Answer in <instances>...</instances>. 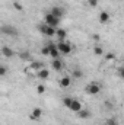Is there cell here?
<instances>
[{"label": "cell", "instance_id": "cell-1", "mask_svg": "<svg viewBox=\"0 0 124 125\" xmlns=\"http://www.w3.org/2000/svg\"><path fill=\"white\" fill-rule=\"evenodd\" d=\"M0 32L3 35H7V36H18L19 35V31L15 26H12V25H1L0 26Z\"/></svg>", "mask_w": 124, "mask_h": 125}, {"label": "cell", "instance_id": "cell-2", "mask_svg": "<svg viewBox=\"0 0 124 125\" xmlns=\"http://www.w3.org/2000/svg\"><path fill=\"white\" fill-rule=\"evenodd\" d=\"M44 19H45V25H48V26H53V28H57L59 25H60V19H57V18H54L50 12L48 13H45L44 15Z\"/></svg>", "mask_w": 124, "mask_h": 125}, {"label": "cell", "instance_id": "cell-3", "mask_svg": "<svg viewBox=\"0 0 124 125\" xmlns=\"http://www.w3.org/2000/svg\"><path fill=\"white\" fill-rule=\"evenodd\" d=\"M56 47H57L59 52H62L64 55H69V54L72 52V45H70L69 42H66V41H62V42L56 44Z\"/></svg>", "mask_w": 124, "mask_h": 125}, {"label": "cell", "instance_id": "cell-4", "mask_svg": "<svg viewBox=\"0 0 124 125\" xmlns=\"http://www.w3.org/2000/svg\"><path fill=\"white\" fill-rule=\"evenodd\" d=\"M85 92L88 94H98L101 92V84L99 83H89L88 86H86V89H85Z\"/></svg>", "mask_w": 124, "mask_h": 125}, {"label": "cell", "instance_id": "cell-5", "mask_svg": "<svg viewBox=\"0 0 124 125\" xmlns=\"http://www.w3.org/2000/svg\"><path fill=\"white\" fill-rule=\"evenodd\" d=\"M39 32L45 36H54L56 35V28L53 26H48V25H41L39 26Z\"/></svg>", "mask_w": 124, "mask_h": 125}, {"label": "cell", "instance_id": "cell-6", "mask_svg": "<svg viewBox=\"0 0 124 125\" xmlns=\"http://www.w3.org/2000/svg\"><path fill=\"white\" fill-rule=\"evenodd\" d=\"M50 13H51L54 18L62 19L63 16H64V9L60 7V6H53V7H51V10H50Z\"/></svg>", "mask_w": 124, "mask_h": 125}, {"label": "cell", "instance_id": "cell-7", "mask_svg": "<svg viewBox=\"0 0 124 125\" xmlns=\"http://www.w3.org/2000/svg\"><path fill=\"white\" fill-rule=\"evenodd\" d=\"M1 55L3 57H6V58H12L13 55H15V51L10 48V47H7V45H4V47H1Z\"/></svg>", "mask_w": 124, "mask_h": 125}, {"label": "cell", "instance_id": "cell-8", "mask_svg": "<svg viewBox=\"0 0 124 125\" xmlns=\"http://www.w3.org/2000/svg\"><path fill=\"white\" fill-rule=\"evenodd\" d=\"M47 47H48V50H50V54H48V55H50V57H53V60H54V58H59V54H60V52H59V50H57L56 44H53V42H51V44H48Z\"/></svg>", "mask_w": 124, "mask_h": 125}, {"label": "cell", "instance_id": "cell-9", "mask_svg": "<svg viewBox=\"0 0 124 125\" xmlns=\"http://www.w3.org/2000/svg\"><path fill=\"white\" fill-rule=\"evenodd\" d=\"M76 115H77V118H80V119H88V118H91V111L89 109H79L77 112H76Z\"/></svg>", "mask_w": 124, "mask_h": 125}, {"label": "cell", "instance_id": "cell-10", "mask_svg": "<svg viewBox=\"0 0 124 125\" xmlns=\"http://www.w3.org/2000/svg\"><path fill=\"white\" fill-rule=\"evenodd\" d=\"M42 116V109L41 108H34L32 109V114L29 115V118H31L32 121H37V119H39Z\"/></svg>", "mask_w": 124, "mask_h": 125}, {"label": "cell", "instance_id": "cell-11", "mask_svg": "<svg viewBox=\"0 0 124 125\" xmlns=\"http://www.w3.org/2000/svg\"><path fill=\"white\" fill-rule=\"evenodd\" d=\"M69 109H70L72 112H74V114H76L79 109H82V103H80L79 100L73 99V100H72V103H70V106H69Z\"/></svg>", "mask_w": 124, "mask_h": 125}, {"label": "cell", "instance_id": "cell-12", "mask_svg": "<svg viewBox=\"0 0 124 125\" xmlns=\"http://www.w3.org/2000/svg\"><path fill=\"white\" fill-rule=\"evenodd\" d=\"M56 36H57V39L62 42L66 39V36H67V32L64 31V29H60V28H56Z\"/></svg>", "mask_w": 124, "mask_h": 125}, {"label": "cell", "instance_id": "cell-13", "mask_svg": "<svg viewBox=\"0 0 124 125\" xmlns=\"http://www.w3.org/2000/svg\"><path fill=\"white\" fill-rule=\"evenodd\" d=\"M51 67H53L56 71H60V70L63 68V61L60 60V58H54L53 62H51Z\"/></svg>", "mask_w": 124, "mask_h": 125}, {"label": "cell", "instance_id": "cell-14", "mask_svg": "<svg viewBox=\"0 0 124 125\" xmlns=\"http://www.w3.org/2000/svg\"><path fill=\"white\" fill-rule=\"evenodd\" d=\"M110 19H111V16H110V13H108V12H105V10H104V12H101V13H99V22H101V23H107Z\"/></svg>", "mask_w": 124, "mask_h": 125}, {"label": "cell", "instance_id": "cell-15", "mask_svg": "<svg viewBox=\"0 0 124 125\" xmlns=\"http://www.w3.org/2000/svg\"><path fill=\"white\" fill-rule=\"evenodd\" d=\"M70 84H72V79L69 76H63L62 79H60V86L62 87H69Z\"/></svg>", "mask_w": 124, "mask_h": 125}, {"label": "cell", "instance_id": "cell-16", "mask_svg": "<svg viewBox=\"0 0 124 125\" xmlns=\"http://www.w3.org/2000/svg\"><path fill=\"white\" fill-rule=\"evenodd\" d=\"M48 76H50V71L44 67V68H41V70H38V77L39 79H48Z\"/></svg>", "mask_w": 124, "mask_h": 125}, {"label": "cell", "instance_id": "cell-17", "mask_svg": "<svg viewBox=\"0 0 124 125\" xmlns=\"http://www.w3.org/2000/svg\"><path fill=\"white\" fill-rule=\"evenodd\" d=\"M29 67H31L32 70H41V68H44V64L39 61H34V62H31Z\"/></svg>", "mask_w": 124, "mask_h": 125}, {"label": "cell", "instance_id": "cell-18", "mask_svg": "<svg viewBox=\"0 0 124 125\" xmlns=\"http://www.w3.org/2000/svg\"><path fill=\"white\" fill-rule=\"evenodd\" d=\"M19 58H22V60H29L31 55H29L28 51H22V52H19Z\"/></svg>", "mask_w": 124, "mask_h": 125}, {"label": "cell", "instance_id": "cell-19", "mask_svg": "<svg viewBox=\"0 0 124 125\" xmlns=\"http://www.w3.org/2000/svg\"><path fill=\"white\" fill-rule=\"evenodd\" d=\"M93 54L95 55H102L104 54V48L102 47H95L93 48Z\"/></svg>", "mask_w": 124, "mask_h": 125}, {"label": "cell", "instance_id": "cell-20", "mask_svg": "<svg viewBox=\"0 0 124 125\" xmlns=\"http://www.w3.org/2000/svg\"><path fill=\"white\" fill-rule=\"evenodd\" d=\"M72 100H73L72 97H69V96H66V97L63 99V105H64V106H66V108L69 109V106H70V103H72Z\"/></svg>", "mask_w": 124, "mask_h": 125}, {"label": "cell", "instance_id": "cell-21", "mask_svg": "<svg viewBox=\"0 0 124 125\" xmlns=\"http://www.w3.org/2000/svg\"><path fill=\"white\" fill-rule=\"evenodd\" d=\"M73 77H74V79H80V77H83L82 70H73Z\"/></svg>", "mask_w": 124, "mask_h": 125}, {"label": "cell", "instance_id": "cell-22", "mask_svg": "<svg viewBox=\"0 0 124 125\" xmlns=\"http://www.w3.org/2000/svg\"><path fill=\"white\" fill-rule=\"evenodd\" d=\"M7 74V68L4 67V65H0V77H3V76H6Z\"/></svg>", "mask_w": 124, "mask_h": 125}, {"label": "cell", "instance_id": "cell-23", "mask_svg": "<svg viewBox=\"0 0 124 125\" xmlns=\"http://www.w3.org/2000/svg\"><path fill=\"white\" fill-rule=\"evenodd\" d=\"M13 7L16 9V10H22L24 7H22V4L19 3V1H13Z\"/></svg>", "mask_w": 124, "mask_h": 125}, {"label": "cell", "instance_id": "cell-24", "mask_svg": "<svg viewBox=\"0 0 124 125\" xmlns=\"http://www.w3.org/2000/svg\"><path fill=\"white\" fill-rule=\"evenodd\" d=\"M41 54H42V55H48V54H50L48 47H42V48H41Z\"/></svg>", "mask_w": 124, "mask_h": 125}, {"label": "cell", "instance_id": "cell-25", "mask_svg": "<svg viewBox=\"0 0 124 125\" xmlns=\"http://www.w3.org/2000/svg\"><path fill=\"white\" fill-rule=\"evenodd\" d=\"M37 92H38L39 94H42L44 92H45V86H42V84H39V86L37 87Z\"/></svg>", "mask_w": 124, "mask_h": 125}, {"label": "cell", "instance_id": "cell-26", "mask_svg": "<svg viewBox=\"0 0 124 125\" xmlns=\"http://www.w3.org/2000/svg\"><path fill=\"white\" fill-rule=\"evenodd\" d=\"M88 4L91 7H95V6H98V0H88Z\"/></svg>", "mask_w": 124, "mask_h": 125}, {"label": "cell", "instance_id": "cell-27", "mask_svg": "<svg viewBox=\"0 0 124 125\" xmlns=\"http://www.w3.org/2000/svg\"><path fill=\"white\" fill-rule=\"evenodd\" d=\"M107 60H115V55H114L112 52H108V54H107Z\"/></svg>", "mask_w": 124, "mask_h": 125}, {"label": "cell", "instance_id": "cell-28", "mask_svg": "<svg viewBox=\"0 0 124 125\" xmlns=\"http://www.w3.org/2000/svg\"><path fill=\"white\" fill-rule=\"evenodd\" d=\"M107 125H118V124H117L115 119H108V121H107Z\"/></svg>", "mask_w": 124, "mask_h": 125}, {"label": "cell", "instance_id": "cell-29", "mask_svg": "<svg viewBox=\"0 0 124 125\" xmlns=\"http://www.w3.org/2000/svg\"><path fill=\"white\" fill-rule=\"evenodd\" d=\"M118 76H120V77H123V76H124V70H123V67H120V68H118Z\"/></svg>", "mask_w": 124, "mask_h": 125}, {"label": "cell", "instance_id": "cell-30", "mask_svg": "<svg viewBox=\"0 0 124 125\" xmlns=\"http://www.w3.org/2000/svg\"><path fill=\"white\" fill-rule=\"evenodd\" d=\"M93 39H95V41H99V35L95 33V35H93Z\"/></svg>", "mask_w": 124, "mask_h": 125}]
</instances>
